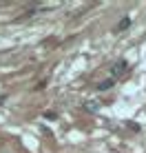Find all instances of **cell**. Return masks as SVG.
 <instances>
[{"label":"cell","instance_id":"obj_1","mask_svg":"<svg viewBox=\"0 0 146 153\" xmlns=\"http://www.w3.org/2000/svg\"><path fill=\"white\" fill-rule=\"evenodd\" d=\"M126 71H128V62L126 60H117V62H113V67H111V78L113 80H115V78H122Z\"/></svg>","mask_w":146,"mask_h":153},{"label":"cell","instance_id":"obj_2","mask_svg":"<svg viewBox=\"0 0 146 153\" xmlns=\"http://www.w3.org/2000/svg\"><path fill=\"white\" fill-rule=\"evenodd\" d=\"M113 84H115V80H113V78H108V80H104V82H97L95 89H97V91H106V89H111Z\"/></svg>","mask_w":146,"mask_h":153},{"label":"cell","instance_id":"obj_3","mask_svg":"<svg viewBox=\"0 0 146 153\" xmlns=\"http://www.w3.org/2000/svg\"><path fill=\"white\" fill-rule=\"evenodd\" d=\"M100 107H102V104L95 102V100H88V102H84V109H86V111H100Z\"/></svg>","mask_w":146,"mask_h":153},{"label":"cell","instance_id":"obj_4","mask_svg":"<svg viewBox=\"0 0 146 153\" xmlns=\"http://www.w3.org/2000/svg\"><path fill=\"white\" fill-rule=\"evenodd\" d=\"M131 27V18H122L117 22V27H115V31H124V29H128Z\"/></svg>","mask_w":146,"mask_h":153},{"label":"cell","instance_id":"obj_5","mask_svg":"<svg viewBox=\"0 0 146 153\" xmlns=\"http://www.w3.org/2000/svg\"><path fill=\"white\" fill-rule=\"evenodd\" d=\"M44 118H46V120H55V118H58V115H55L53 111H49V113H44Z\"/></svg>","mask_w":146,"mask_h":153},{"label":"cell","instance_id":"obj_6","mask_svg":"<svg viewBox=\"0 0 146 153\" xmlns=\"http://www.w3.org/2000/svg\"><path fill=\"white\" fill-rule=\"evenodd\" d=\"M4 98H7V96H0V104H2V102H4Z\"/></svg>","mask_w":146,"mask_h":153}]
</instances>
